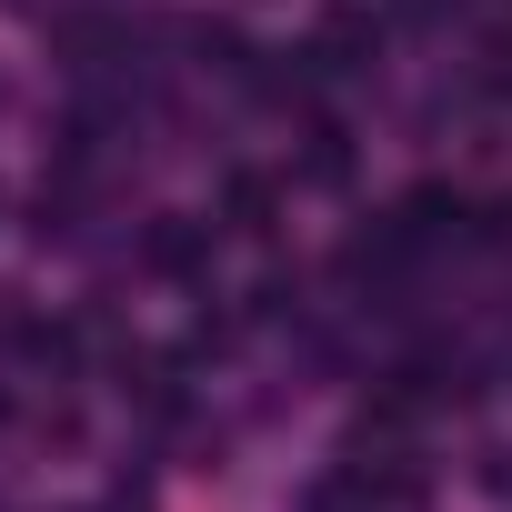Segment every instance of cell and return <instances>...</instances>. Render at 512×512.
Here are the masks:
<instances>
[{
	"label": "cell",
	"mask_w": 512,
	"mask_h": 512,
	"mask_svg": "<svg viewBox=\"0 0 512 512\" xmlns=\"http://www.w3.org/2000/svg\"><path fill=\"white\" fill-rule=\"evenodd\" d=\"M231 221L262 231V221H272V191H262V181H231Z\"/></svg>",
	"instance_id": "2"
},
{
	"label": "cell",
	"mask_w": 512,
	"mask_h": 512,
	"mask_svg": "<svg viewBox=\"0 0 512 512\" xmlns=\"http://www.w3.org/2000/svg\"><path fill=\"white\" fill-rule=\"evenodd\" d=\"M201 241H211L201 221H151V241H141V262H151V272H191V262H201Z\"/></svg>",
	"instance_id": "1"
}]
</instances>
